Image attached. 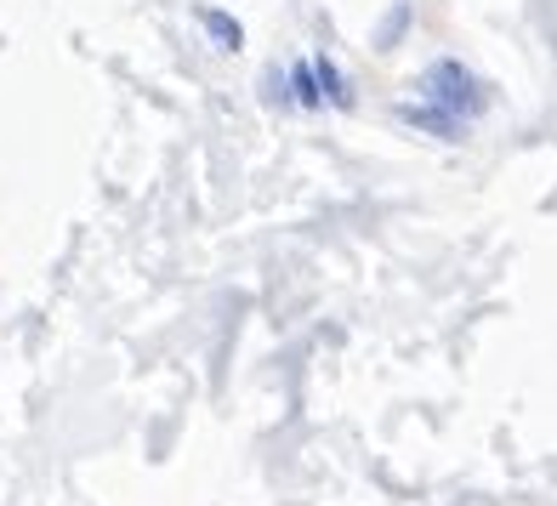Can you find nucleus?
Instances as JSON below:
<instances>
[{"label":"nucleus","mask_w":557,"mask_h":506,"mask_svg":"<svg viewBox=\"0 0 557 506\" xmlns=\"http://www.w3.org/2000/svg\"><path fill=\"white\" fill-rule=\"evenodd\" d=\"M199 23H206V29L216 35V46H222V52H239V46H245V29H239V17H227V12L206 7V12H199Z\"/></svg>","instance_id":"obj_1"}]
</instances>
